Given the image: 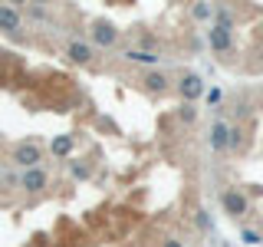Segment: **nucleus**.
<instances>
[{"instance_id":"1","label":"nucleus","mask_w":263,"mask_h":247,"mask_svg":"<svg viewBox=\"0 0 263 247\" xmlns=\"http://www.w3.org/2000/svg\"><path fill=\"white\" fill-rule=\"evenodd\" d=\"M43 155H46V148L43 142H36V138H20V142H13L10 145V152H7V158H10L16 168H40V162H43Z\"/></svg>"},{"instance_id":"2","label":"nucleus","mask_w":263,"mask_h":247,"mask_svg":"<svg viewBox=\"0 0 263 247\" xmlns=\"http://www.w3.org/2000/svg\"><path fill=\"white\" fill-rule=\"evenodd\" d=\"M138 89H142L145 96H152V99H161V96H168L171 89H175V79H171L164 69H142L138 73Z\"/></svg>"},{"instance_id":"3","label":"nucleus","mask_w":263,"mask_h":247,"mask_svg":"<svg viewBox=\"0 0 263 247\" xmlns=\"http://www.w3.org/2000/svg\"><path fill=\"white\" fill-rule=\"evenodd\" d=\"M119 40H122V30L115 27L112 20H92L89 23V43L92 46L112 49V46H119Z\"/></svg>"},{"instance_id":"4","label":"nucleus","mask_w":263,"mask_h":247,"mask_svg":"<svg viewBox=\"0 0 263 247\" xmlns=\"http://www.w3.org/2000/svg\"><path fill=\"white\" fill-rule=\"evenodd\" d=\"M175 93H178V99L181 102H197V99L204 96V79H201V73H181V76L175 79Z\"/></svg>"},{"instance_id":"5","label":"nucleus","mask_w":263,"mask_h":247,"mask_svg":"<svg viewBox=\"0 0 263 247\" xmlns=\"http://www.w3.org/2000/svg\"><path fill=\"white\" fill-rule=\"evenodd\" d=\"M220 208H224V214L227 218H247L250 214V198H247L240 188H224L220 191Z\"/></svg>"},{"instance_id":"6","label":"nucleus","mask_w":263,"mask_h":247,"mask_svg":"<svg viewBox=\"0 0 263 247\" xmlns=\"http://www.w3.org/2000/svg\"><path fill=\"white\" fill-rule=\"evenodd\" d=\"M63 53H66V60L69 63H76V66H92L96 63V46L92 43H86V40H66L63 43Z\"/></svg>"},{"instance_id":"7","label":"nucleus","mask_w":263,"mask_h":247,"mask_svg":"<svg viewBox=\"0 0 263 247\" xmlns=\"http://www.w3.org/2000/svg\"><path fill=\"white\" fill-rule=\"evenodd\" d=\"M49 188V171L40 165V168H27L20 175V191L23 195H43Z\"/></svg>"},{"instance_id":"8","label":"nucleus","mask_w":263,"mask_h":247,"mask_svg":"<svg viewBox=\"0 0 263 247\" xmlns=\"http://www.w3.org/2000/svg\"><path fill=\"white\" fill-rule=\"evenodd\" d=\"M0 33H7V37H23V13H20V7L0 4Z\"/></svg>"},{"instance_id":"9","label":"nucleus","mask_w":263,"mask_h":247,"mask_svg":"<svg viewBox=\"0 0 263 247\" xmlns=\"http://www.w3.org/2000/svg\"><path fill=\"white\" fill-rule=\"evenodd\" d=\"M122 60L132 63V66H145V69H158V60L161 53H155V49H145V46H132L122 53Z\"/></svg>"},{"instance_id":"10","label":"nucleus","mask_w":263,"mask_h":247,"mask_svg":"<svg viewBox=\"0 0 263 247\" xmlns=\"http://www.w3.org/2000/svg\"><path fill=\"white\" fill-rule=\"evenodd\" d=\"M208 43H211V49L214 53H220V56H227L230 49H234V30H227V27H214L208 30Z\"/></svg>"},{"instance_id":"11","label":"nucleus","mask_w":263,"mask_h":247,"mask_svg":"<svg viewBox=\"0 0 263 247\" xmlns=\"http://www.w3.org/2000/svg\"><path fill=\"white\" fill-rule=\"evenodd\" d=\"M208 142H211V148L217 155H224V152H230V126L224 119H217L211 126V132H208Z\"/></svg>"},{"instance_id":"12","label":"nucleus","mask_w":263,"mask_h":247,"mask_svg":"<svg viewBox=\"0 0 263 247\" xmlns=\"http://www.w3.org/2000/svg\"><path fill=\"white\" fill-rule=\"evenodd\" d=\"M72 148H76V135H72V132L69 135H56L53 142H49V152H53L56 158H69Z\"/></svg>"},{"instance_id":"13","label":"nucleus","mask_w":263,"mask_h":247,"mask_svg":"<svg viewBox=\"0 0 263 247\" xmlns=\"http://www.w3.org/2000/svg\"><path fill=\"white\" fill-rule=\"evenodd\" d=\"M69 171H72V178H76V181H86V178H92V162L69 158Z\"/></svg>"},{"instance_id":"14","label":"nucleus","mask_w":263,"mask_h":247,"mask_svg":"<svg viewBox=\"0 0 263 247\" xmlns=\"http://www.w3.org/2000/svg\"><path fill=\"white\" fill-rule=\"evenodd\" d=\"M178 122H184V126H194V122H197V109H194L191 102H181L178 105Z\"/></svg>"},{"instance_id":"15","label":"nucleus","mask_w":263,"mask_h":247,"mask_svg":"<svg viewBox=\"0 0 263 247\" xmlns=\"http://www.w3.org/2000/svg\"><path fill=\"white\" fill-rule=\"evenodd\" d=\"M240 148H243V129L230 126V152H240Z\"/></svg>"},{"instance_id":"16","label":"nucleus","mask_w":263,"mask_h":247,"mask_svg":"<svg viewBox=\"0 0 263 247\" xmlns=\"http://www.w3.org/2000/svg\"><path fill=\"white\" fill-rule=\"evenodd\" d=\"M211 13H214V7H208V4H197L194 10H191V16H194V20H208Z\"/></svg>"},{"instance_id":"17","label":"nucleus","mask_w":263,"mask_h":247,"mask_svg":"<svg viewBox=\"0 0 263 247\" xmlns=\"http://www.w3.org/2000/svg\"><path fill=\"white\" fill-rule=\"evenodd\" d=\"M240 237H243V244H260V241H263V237H260V231H250V227H247Z\"/></svg>"},{"instance_id":"18","label":"nucleus","mask_w":263,"mask_h":247,"mask_svg":"<svg viewBox=\"0 0 263 247\" xmlns=\"http://www.w3.org/2000/svg\"><path fill=\"white\" fill-rule=\"evenodd\" d=\"M208 99H211L214 105H217V102H220V89H211V93H208Z\"/></svg>"},{"instance_id":"19","label":"nucleus","mask_w":263,"mask_h":247,"mask_svg":"<svg viewBox=\"0 0 263 247\" xmlns=\"http://www.w3.org/2000/svg\"><path fill=\"white\" fill-rule=\"evenodd\" d=\"M161 247H184V244H181V241H178V237H168V241H164Z\"/></svg>"},{"instance_id":"20","label":"nucleus","mask_w":263,"mask_h":247,"mask_svg":"<svg viewBox=\"0 0 263 247\" xmlns=\"http://www.w3.org/2000/svg\"><path fill=\"white\" fill-rule=\"evenodd\" d=\"M4 155H7V145H4V138H0V162H4Z\"/></svg>"}]
</instances>
